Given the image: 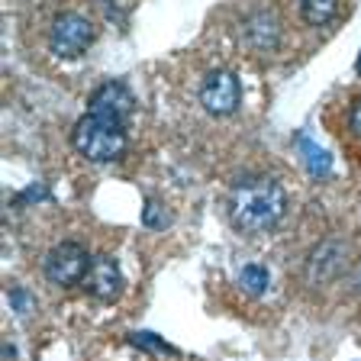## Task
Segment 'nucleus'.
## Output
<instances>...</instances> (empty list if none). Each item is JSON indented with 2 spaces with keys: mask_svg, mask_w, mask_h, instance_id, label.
<instances>
[{
  "mask_svg": "<svg viewBox=\"0 0 361 361\" xmlns=\"http://www.w3.org/2000/svg\"><path fill=\"white\" fill-rule=\"evenodd\" d=\"M297 149H300V158H303V168H307L313 178H326L332 171V155L326 149L307 139V135H297Z\"/></svg>",
  "mask_w": 361,
  "mask_h": 361,
  "instance_id": "9",
  "label": "nucleus"
},
{
  "mask_svg": "<svg viewBox=\"0 0 361 361\" xmlns=\"http://www.w3.org/2000/svg\"><path fill=\"white\" fill-rule=\"evenodd\" d=\"M348 126L355 129V135H361V94L355 97L352 110H348Z\"/></svg>",
  "mask_w": 361,
  "mask_h": 361,
  "instance_id": "15",
  "label": "nucleus"
},
{
  "mask_svg": "<svg viewBox=\"0 0 361 361\" xmlns=\"http://www.w3.org/2000/svg\"><path fill=\"white\" fill-rule=\"evenodd\" d=\"M168 223H171V216L161 210V203H149L145 207V226L149 229H158V226H168Z\"/></svg>",
  "mask_w": 361,
  "mask_h": 361,
  "instance_id": "13",
  "label": "nucleus"
},
{
  "mask_svg": "<svg viewBox=\"0 0 361 361\" xmlns=\"http://www.w3.org/2000/svg\"><path fill=\"white\" fill-rule=\"evenodd\" d=\"M129 342H133L135 348H145V352H165V355H174V348L168 345L165 338H158L155 332H135V336H129Z\"/></svg>",
  "mask_w": 361,
  "mask_h": 361,
  "instance_id": "12",
  "label": "nucleus"
},
{
  "mask_svg": "<svg viewBox=\"0 0 361 361\" xmlns=\"http://www.w3.org/2000/svg\"><path fill=\"white\" fill-rule=\"evenodd\" d=\"M338 13V0H300V16L307 26H329Z\"/></svg>",
  "mask_w": 361,
  "mask_h": 361,
  "instance_id": "10",
  "label": "nucleus"
},
{
  "mask_svg": "<svg viewBox=\"0 0 361 361\" xmlns=\"http://www.w3.org/2000/svg\"><path fill=\"white\" fill-rule=\"evenodd\" d=\"M239 100H242V87H239V78H235L233 71L216 68V71H210V75L203 78L200 104L207 113H213V116H229V113H235Z\"/></svg>",
  "mask_w": 361,
  "mask_h": 361,
  "instance_id": "5",
  "label": "nucleus"
},
{
  "mask_svg": "<svg viewBox=\"0 0 361 361\" xmlns=\"http://www.w3.org/2000/svg\"><path fill=\"white\" fill-rule=\"evenodd\" d=\"M94 26H90L87 16L81 13H59L52 20V30H49V49H52L59 59H78L94 45Z\"/></svg>",
  "mask_w": 361,
  "mask_h": 361,
  "instance_id": "4",
  "label": "nucleus"
},
{
  "mask_svg": "<svg viewBox=\"0 0 361 361\" xmlns=\"http://www.w3.org/2000/svg\"><path fill=\"white\" fill-rule=\"evenodd\" d=\"M10 303H13L16 313H30L32 310V297L23 290V287H13V290H10Z\"/></svg>",
  "mask_w": 361,
  "mask_h": 361,
  "instance_id": "14",
  "label": "nucleus"
},
{
  "mask_svg": "<svg viewBox=\"0 0 361 361\" xmlns=\"http://www.w3.org/2000/svg\"><path fill=\"white\" fill-rule=\"evenodd\" d=\"M133 106H135L133 90H129L123 81L100 84V87L90 94V100H87L90 113H104V116H113V120H123V123L133 116Z\"/></svg>",
  "mask_w": 361,
  "mask_h": 361,
  "instance_id": "6",
  "label": "nucleus"
},
{
  "mask_svg": "<svg viewBox=\"0 0 361 361\" xmlns=\"http://www.w3.org/2000/svg\"><path fill=\"white\" fill-rule=\"evenodd\" d=\"M94 258L87 255V248L81 242H59L49 248V255L42 258V274L49 284L59 287H78L87 281V271Z\"/></svg>",
  "mask_w": 361,
  "mask_h": 361,
  "instance_id": "3",
  "label": "nucleus"
},
{
  "mask_svg": "<svg viewBox=\"0 0 361 361\" xmlns=\"http://www.w3.org/2000/svg\"><path fill=\"white\" fill-rule=\"evenodd\" d=\"M71 142L81 152L87 161H97V165H106V161H120L129 149V133L123 120H113V116H104V113H84L81 120L75 123V133H71Z\"/></svg>",
  "mask_w": 361,
  "mask_h": 361,
  "instance_id": "2",
  "label": "nucleus"
},
{
  "mask_svg": "<svg viewBox=\"0 0 361 361\" xmlns=\"http://www.w3.org/2000/svg\"><path fill=\"white\" fill-rule=\"evenodd\" d=\"M245 39L255 49H271L278 42V20L271 13H255L245 20Z\"/></svg>",
  "mask_w": 361,
  "mask_h": 361,
  "instance_id": "8",
  "label": "nucleus"
},
{
  "mask_svg": "<svg viewBox=\"0 0 361 361\" xmlns=\"http://www.w3.org/2000/svg\"><path fill=\"white\" fill-rule=\"evenodd\" d=\"M84 287H87L90 297H97V300H104V303H113L116 297H120V290H123L120 264L113 262L110 255H97L94 262H90V271H87Z\"/></svg>",
  "mask_w": 361,
  "mask_h": 361,
  "instance_id": "7",
  "label": "nucleus"
},
{
  "mask_svg": "<svg viewBox=\"0 0 361 361\" xmlns=\"http://www.w3.org/2000/svg\"><path fill=\"white\" fill-rule=\"evenodd\" d=\"M226 213L229 223L245 235L271 233L287 213V190L268 174H245L229 188Z\"/></svg>",
  "mask_w": 361,
  "mask_h": 361,
  "instance_id": "1",
  "label": "nucleus"
},
{
  "mask_svg": "<svg viewBox=\"0 0 361 361\" xmlns=\"http://www.w3.org/2000/svg\"><path fill=\"white\" fill-rule=\"evenodd\" d=\"M355 68H358V71H361V55H358V61H355Z\"/></svg>",
  "mask_w": 361,
  "mask_h": 361,
  "instance_id": "16",
  "label": "nucleus"
},
{
  "mask_svg": "<svg viewBox=\"0 0 361 361\" xmlns=\"http://www.w3.org/2000/svg\"><path fill=\"white\" fill-rule=\"evenodd\" d=\"M268 271L262 268V264H245L239 274V284L245 293H252V297H262L264 290H268Z\"/></svg>",
  "mask_w": 361,
  "mask_h": 361,
  "instance_id": "11",
  "label": "nucleus"
}]
</instances>
